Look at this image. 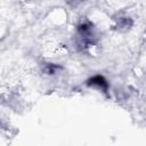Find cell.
<instances>
[{
	"label": "cell",
	"mask_w": 146,
	"mask_h": 146,
	"mask_svg": "<svg viewBox=\"0 0 146 146\" xmlns=\"http://www.w3.org/2000/svg\"><path fill=\"white\" fill-rule=\"evenodd\" d=\"M88 84L89 86H97L102 89H106L107 88V82L106 80L102 76V75H96V76H92L89 81H88Z\"/></svg>",
	"instance_id": "1"
}]
</instances>
